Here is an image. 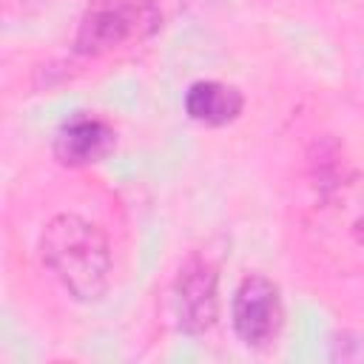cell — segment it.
<instances>
[{
	"label": "cell",
	"mask_w": 364,
	"mask_h": 364,
	"mask_svg": "<svg viewBox=\"0 0 364 364\" xmlns=\"http://www.w3.org/2000/svg\"><path fill=\"white\" fill-rule=\"evenodd\" d=\"M117 145V131L105 117L74 114L60 122L51 139V154L65 168H85L102 162Z\"/></svg>",
	"instance_id": "obj_6"
},
{
	"label": "cell",
	"mask_w": 364,
	"mask_h": 364,
	"mask_svg": "<svg viewBox=\"0 0 364 364\" xmlns=\"http://www.w3.org/2000/svg\"><path fill=\"white\" fill-rule=\"evenodd\" d=\"M284 324L282 290L273 279L262 273H247L230 299V327L245 347H270Z\"/></svg>",
	"instance_id": "obj_4"
},
{
	"label": "cell",
	"mask_w": 364,
	"mask_h": 364,
	"mask_svg": "<svg viewBox=\"0 0 364 364\" xmlns=\"http://www.w3.org/2000/svg\"><path fill=\"white\" fill-rule=\"evenodd\" d=\"M159 23L162 11L156 0H88L77 23L74 51L102 57L151 37Z\"/></svg>",
	"instance_id": "obj_3"
},
{
	"label": "cell",
	"mask_w": 364,
	"mask_h": 364,
	"mask_svg": "<svg viewBox=\"0 0 364 364\" xmlns=\"http://www.w3.org/2000/svg\"><path fill=\"white\" fill-rule=\"evenodd\" d=\"M171 301L182 333H208L219 318V267L208 256H188L173 279Z\"/></svg>",
	"instance_id": "obj_5"
},
{
	"label": "cell",
	"mask_w": 364,
	"mask_h": 364,
	"mask_svg": "<svg viewBox=\"0 0 364 364\" xmlns=\"http://www.w3.org/2000/svg\"><path fill=\"white\" fill-rule=\"evenodd\" d=\"M40 259L77 301H100L108 293L114 256L105 230L80 216L57 213L40 233Z\"/></svg>",
	"instance_id": "obj_2"
},
{
	"label": "cell",
	"mask_w": 364,
	"mask_h": 364,
	"mask_svg": "<svg viewBox=\"0 0 364 364\" xmlns=\"http://www.w3.org/2000/svg\"><path fill=\"white\" fill-rule=\"evenodd\" d=\"M301 242L310 259L338 276L364 273V173L344 171L316 185L301 216Z\"/></svg>",
	"instance_id": "obj_1"
},
{
	"label": "cell",
	"mask_w": 364,
	"mask_h": 364,
	"mask_svg": "<svg viewBox=\"0 0 364 364\" xmlns=\"http://www.w3.org/2000/svg\"><path fill=\"white\" fill-rule=\"evenodd\" d=\"M182 105L193 122L208 128H222L239 119L245 108V94L236 85L222 80H196L188 85Z\"/></svg>",
	"instance_id": "obj_7"
}]
</instances>
